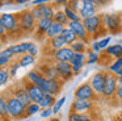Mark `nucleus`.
<instances>
[{
  "mask_svg": "<svg viewBox=\"0 0 122 121\" xmlns=\"http://www.w3.org/2000/svg\"><path fill=\"white\" fill-rule=\"evenodd\" d=\"M0 16H1V21L5 28V32L8 34V39H17L24 36L20 29L16 13H0Z\"/></svg>",
  "mask_w": 122,
  "mask_h": 121,
  "instance_id": "1",
  "label": "nucleus"
},
{
  "mask_svg": "<svg viewBox=\"0 0 122 121\" xmlns=\"http://www.w3.org/2000/svg\"><path fill=\"white\" fill-rule=\"evenodd\" d=\"M83 21V25H84L87 33L89 34V37H92L93 39L98 38L101 34H106V29L104 28L102 24V16L101 15H95L92 17L84 18Z\"/></svg>",
  "mask_w": 122,
  "mask_h": 121,
  "instance_id": "2",
  "label": "nucleus"
},
{
  "mask_svg": "<svg viewBox=\"0 0 122 121\" xmlns=\"http://www.w3.org/2000/svg\"><path fill=\"white\" fill-rule=\"evenodd\" d=\"M3 96L7 100V108H8V115L11 117V120H21V118H25V107L15 96H12L9 94L8 89L3 94Z\"/></svg>",
  "mask_w": 122,
  "mask_h": 121,
  "instance_id": "3",
  "label": "nucleus"
},
{
  "mask_svg": "<svg viewBox=\"0 0 122 121\" xmlns=\"http://www.w3.org/2000/svg\"><path fill=\"white\" fill-rule=\"evenodd\" d=\"M17 15V20H19V25L20 29H21L22 34H32L34 33L36 30V20L33 18L32 12H30V8L29 9H24V11H20Z\"/></svg>",
  "mask_w": 122,
  "mask_h": 121,
  "instance_id": "4",
  "label": "nucleus"
},
{
  "mask_svg": "<svg viewBox=\"0 0 122 121\" xmlns=\"http://www.w3.org/2000/svg\"><path fill=\"white\" fill-rule=\"evenodd\" d=\"M102 24L106 32L112 34H117L122 30L121 13H102Z\"/></svg>",
  "mask_w": 122,
  "mask_h": 121,
  "instance_id": "5",
  "label": "nucleus"
},
{
  "mask_svg": "<svg viewBox=\"0 0 122 121\" xmlns=\"http://www.w3.org/2000/svg\"><path fill=\"white\" fill-rule=\"evenodd\" d=\"M74 97L76 100H88V101H93V103L98 100V96L95 94L89 80L84 82V83L76 87V89L74 91Z\"/></svg>",
  "mask_w": 122,
  "mask_h": 121,
  "instance_id": "6",
  "label": "nucleus"
},
{
  "mask_svg": "<svg viewBox=\"0 0 122 121\" xmlns=\"http://www.w3.org/2000/svg\"><path fill=\"white\" fill-rule=\"evenodd\" d=\"M117 76L114 74L106 71V76H105V86H104V92H102V99L106 101H112L116 100V91H117Z\"/></svg>",
  "mask_w": 122,
  "mask_h": 121,
  "instance_id": "7",
  "label": "nucleus"
},
{
  "mask_svg": "<svg viewBox=\"0 0 122 121\" xmlns=\"http://www.w3.org/2000/svg\"><path fill=\"white\" fill-rule=\"evenodd\" d=\"M9 94L12 95V96H15L17 100H19L20 103H21L22 105H24L25 108L28 107V105L32 104V100H30L29 95H28L26 89H25L24 84L21 83V82H19V83H15L13 86L11 87V88H8Z\"/></svg>",
  "mask_w": 122,
  "mask_h": 121,
  "instance_id": "8",
  "label": "nucleus"
},
{
  "mask_svg": "<svg viewBox=\"0 0 122 121\" xmlns=\"http://www.w3.org/2000/svg\"><path fill=\"white\" fill-rule=\"evenodd\" d=\"M21 83L24 84V87H25V89H26L28 95H29V97H30V100H32V103H37V104H38V103H40L41 100L43 99V96H45V92H43L38 86L30 83V82L28 80L25 76L21 79Z\"/></svg>",
  "mask_w": 122,
  "mask_h": 121,
  "instance_id": "9",
  "label": "nucleus"
},
{
  "mask_svg": "<svg viewBox=\"0 0 122 121\" xmlns=\"http://www.w3.org/2000/svg\"><path fill=\"white\" fill-rule=\"evenodd\" d=\"M70 112H74V113H93L95 112V103L88 101V100L74 99V101L70 105Z\"/></svg>",
  "mask_w": 122,
  "mask_h": 121,
  "instance_id": "10",
  "label": "nucleus"
},
{
  "mask_svg": "<svg viewBox=\"0 0 122 121\" xmlns=\"http://www.w3.org/2000/svg\"><path fill=\"white\" fill-rule=\"evenodd\" d=\"M105 76H106V71H97L95 72L89 79V83L92 86L93 91L97 96H101L104 92V86H105Z\"/></svg>",
  "mask_w": 122,
  "mask_h": 121,
  "instance_id": "11",
  "label": "nucleus"
},
{
  "mask_svg": "<svg viewBox=\"0 0 122 121\" xmlns=\"http://www.w3.org/2000/svg\"><path fill=\"white\" fill-rule=\"evenodd\" d=\"M25 78H26L30 82V83L38 86L43 92H45V94H49V89H47V79L43 78V75L37 70V68H36V70L29 71V72L26 74V76H25Z\"/></svg>",
  "mask_w": 122,
  "mask_h": 121,
  "instance_id": "12",
  "label": "nucleus"
},
{
  "mask_svg": "<svg viewBox=\"0 0 122 121\" xmlns=\"http://www.w3.org/2000/svg\"><path fill=\"white\" fill-rule=\"evenodd\" d=\"M54 67H55L56 75L62 82H67L74 76L72 72V66L68 62H54Z\"/></svg>",
  "mask_w": 122,
  "mask_h": 121,
  "instance_id": "13",
  "label": "nucleus"
},
{
  "mask_svg": "<svg viewBox=\"0 0 122 121\" xmlns=\"http://www.w3.org/2000/svg\"><path fill=\"white\" fill-rule=\"evenodd\" d=\"M75 53L72 51V49L70 46H64L62 49L56 50V51H51L50 53V59L53 62H68L72 59Z\"/></svg>",
  "mask_w": 122,
  "mask_h": 121,
  "instance_id": "14",
  "label": "nucleus"
},
{
  "mask_svg": "<svg viewBox=\"0 0 122 121\" xmlns=\"http://www.w3.org/2000/svg\"><path fill=\"white\" fill-rule=\"evenodd\" d=\"M37 70L40 71L43 75V78L47 79V80H54V79H59L58 75H56L55 67H54V62L53 60H46L43 63H40L37 67Z\"/></svg>",
  "mask_w": 122,
  "mask_h": 121,
  "instance_id": "15",
  "label": "nucleus"
},
{
  "mask_svg": "<svg viewBox=\"0 0 122 121\" xmlns=\"http://www.w3.org/2000/svg\"><path fill=\"white\" fill-rule=\"evenodd\" d=\"M53 22H54L53 18H41L36 25V30H34L36 39H38V41L46 39V32L49 30V28Z\"/></svg>",
  "mask_w": 122,
  "mask_h": 121,
  "instance_id": "16",
  "label": "nucleus"
},
{
  "mask_svg": "<svg viewBox=\"0 0 122 121\" xmlns=\"http://www.w3.org/2000/svg\"><path fill=\"white\" fill-rule=\"evenodd\" d=\"M68 28L71 29L75 34H76V37H77L79 41H83V42H85V44H89L91 37H89V34L87 33V30H85L84 25H83V21L68 22Z\"/></svg>",
  "mask_w": 122,
  "mask_h": 121,
  "instance_id": "17",
  "label": "nucleus"
},
{
  "mask_svg": "<svg viewBox=\"0 0 122 121\" xmlns=\"http://www.w3.org/2000/svg\"><path fill=\"white\" fill-rule=\"evenodd\" d=\"M97 15L96 13V4L93 0H83L81 5H80V9H79V16L81 20L88 17H92V16Z\"/></svg>",
  "mask_w": 122,
  "mask_h": 121,
  "instance_id": "18",
  "label": "nucleus"
},
{
  "mask_svg": "<svg viewBox=\"0 0 122 121\" xmlns=\"http://www.w3.org/2000/svg\"><path fill=\"white\" fill-rule=\"evenodd\" d=\"M87 63V54H81V53H75L72 59L70 60V65L72 66V72L74 75H77V74L81 71L83 66Z\"/></svg>",
  "mask_w": 122,
  "mask_h": 121,
  "instance_id": "19",
  "label": "nucleus"
},
{
  "mask_svg": "<svg viewBox=\"0 0 122 121\" xmlns=\"http://www.w3.org/2000/svg\"><path fill=\"white\" fill-rule=\"evenodd\" d=\"M32 44L33 42H30V41H25V42H21V44L11 45V46H8V49L12 51V54H13L15 57H21V55H24V54H28Z\"/></svg>",
  "mask_w": 122,
  "mask_h": 121,
  "instance_id": "20",
  "label": "nucleus"
},
{
  "mask_svg": "<svg viewBox=\"0 0 122 121\" xmlns=\"http://www.w3.org/2000/svg\"><path fill=\"white\" fill-rule=\"evenodd\" d=\"M46 49L51 50V51H56V50L62 49V47L67 46L66 41L62 36H58V37H54V38H50V39H46ZM50 51V53H51Z\"/></svg>",
  "mask_w": 122,
  "mask_h": 121,
  "instance_id": "21",
  "label": "nucleus"
},
{
  "mask_svg": "<svg viewBox=\"0 0 122 121\" xmlns=\"http://www.w3.org/2000/svg\"><path fill=\"white\" fill-rule=\"evenodd\" d=\"M15 55L12 54V51L7 47V49L0 51V68H8L9 65L15 60Z\"/></svg>",
  "mask_w": 122,
  "mask_h": 121,
  "instance_id": "22",
  "label": "nucleus"
},
{
  "mask_svg": "<svg viewBox=\"0 0 122 121\" xmlns=\"http://www.w3.org/2000/svg\"><path fill=\"white\" fill-rule=\"evenodd\" d=\"M102 53L105 55H108V57L114 58V59L122 58V44H114L112 46H108Z\"/></svg>",
  "mask_w": 122,
  "mask_h": 121,
  "instance_id": "23",
  "label": "nucleus"
},
{
  "mask_svg": "<svg viewBox=\"0 0 122 121\" xmlns=\"http://www.w3.org/2000/svg\"><path fill=\"white\" fill-rule=\"evenodd\" d=\"M63 84H64V82H62L61 79L47 80V89H49V94L56 97V95H59V92L62 91V87H63Z\"/></svg>",
  "mask_w": 122,
  "mask_h": 121,
  "instance_id": "24",
  "label": "nucleus"
},
{
  "mask_svg": "<svg viewBox=\"0 0 122 121\" xmlns=\"http://www.w3.org/2000/svg\"><path fill=\"white\" fill-rule=\"evenodd\" d=\"M66 26H63L62 24H58V22H53L49 28V30L46 32V39H50V38H54V37H58V36H62V32Z\"/></svg>",
  "mask_w": 122,
  "mask_h": 121,
  "instance_id": "25",
  "label": "nucleus"
},
{
  "mask_svg": "<svg viewBox=\"0 0 122 121\" xmlns=\"http://www.w3.org/2000/svg\"><path fill=\"white\" fill-rule=\"evenodd\" d=\"M68 121H93L96 120L93 113H68Z\"/></svg>",
  "mask_w": 122,
  "mask_h": 121,
  "instance_id": "26",
  "label": "nucleus"
},
{
  "mask_svg": "<svg viewBox=\"0 0 122 121\" xmlns=\"http://www.w3.org/2000/svg\"><path fill=\"white\" fill-rule=\"evenodd\" d=\"M62 37L64 38V41H66L67 46H71L74 42L77 41V37L76 34L74 33V32L71 30V29L68 28V26H66V28L63 29V32H62Z\"/></svg>",
  "mask_w": 122,
  "mask_h": 121,
  "instance_id": "27",
  "label": "nucleus"
},
{
  "mask_svg": "<svg viewBox=\"0 0 122 121\" xmlns=\"http://www.w3.org/2000/svg\"><path fill=\"white\" fill-rule=\"evenodd\" d=\"M0 120L11 121V117L8 115V108H7V100L3 95H0Z\"/></svg>",
  "mask_w": 122,
  "mask_h": 121,
  "instance_id": "28",
  "label": "nucleus"
},
{
  "mask_svg": "<svg viewBox=\"0 0 122 121\" xmlns=\"http://www.w3.org/2000/svg\"><path fill=\"white\" fill-rule=\"evenodd\" d=\"M55 101H56L55 96H53V95H50V94H45L43 99L41 100L38 104H40L41 109H46V108H53V105L55 104Z\"/></svg>",
  "mask_w": 122,
  "mask_h": 121,
  "instance_id": "29",
  "label": "nucleus"
},
{
  "mask_svg": "<svg viewBox=\"0 0 122 121\" xmlns=\"http://www.w3.org/2000/svg\"><path fill=\"white\" fill-rule=\"evenodd\" d=\"M53 21L54 22H58V24H62L63 26H68V22H70L67 16H66V13L61 9L55 11V13H54V16H53Z\"/></svg>",
  "mask_w": 122,
  "mask_h": 121,
  "instance_id": "30",
  "label": "nucleus"
},
{
  "mask_svg": "<svg viewBox=\"0 0 122 121\" xmlns=\"http://www.w3.org/2000/svg\"><path fill=\"white\" fill-rule=\"evenodd\" d=\"M41 11V15H42V18H53L54 13H55V9H54V5L53 4H43L40 7Z\"/></svg>",
  "mask_w": 122,
  "mask_h": 121,
  "instance_id": "31",
  "label": "nucleus"
},
{
  "mask_svg": "<svg viewBox=\"0 0 122 121\" xmlns=\"http://www.w3.org/2000/svg\"><path fill=\"white\" fill-rule=\"evenodd\" d=\"M17 62H19L20 67H29V66L36 63V58L32 57L30 54H24L17 58Z\"/></svg>",
  "mask_w": 122,
  "mask_h": 121,
  "instance_id": "32",
  "label": "nucleus"
},
{
  "mask_svg": "<svg viewBox=\"0 0 122 121\" xmlns=\"http://www.w3.org/2000/svg\"><path fill=\"white\" fill-rule=\"evenodd\" d=\"M67 3H68V1H67ZM63 12L66 13V16H67V18H68L70 22H76V21H81V18H80L79 13H76V12H74L72 9H70L68 5H67V4L64 5Z\"/></svg>",
  "mask_w": 122,
  "mask_h": 121,
  "instance_id": "33",
  "label": "nucleus"
},
{
  "mask_svg": "<svg viewBox=\"0 0 122 121\" xmlns=\"http://www.w3.org/2000/svg\"><path fill=\"white\" fill-rule=\"evenodd\" d=\"M70 47L72 49V51H74V53H81V54H85L87 47H88V44H85V42L79 41V39H77V41L74 42Z\"/></svg>",
  "mask_w": 122,
  "mask_h": 121,
  "instance_id": "34",
  "label": "nucleus"
},
{
  "mask_svg": "<svg viewBox=\"0 0 122 121\" xmlns=\"http://www.w3.org/2000/svg\"><path fill=\"white\" fill-rule=\"evenodd\" d=\"M41 107L40 104H37V103H32L30 105H28L26 108H25V117H30V116L36 115V113L41 112Z\"/></svg>",
  "mask_w": 122,
  "mask_h": 121,
  "instance_id": "35",
  "label": "nucleus"
},
{
  "mask_svg": "<svg viewBox=\"0 0 122 121\" xmlns=\"http://www.w3.org/2000/svg\"><path fill=\"white\" fill-rule=\"evenodd\" d=\"M122 68V58H118V59H114L110 65L108 66V71L112 74H116L117 71H119Z\"/></svg>",
  "mask_w": 122,
  "mask_h": 121,
  "instance_id": "36",
  "label": "nucleus"
},
{
  "mask_svg": "<svg viewBox=\"0 0 122 121\" xmlns=\"http://www.w3.org/2000/svg\"><path fill=\"white\" fill-rule=\"evenodd\" d=\"M11 79L8 68H0V87L8 83V80Z\"/></svg>",
  "mask_w": 122,
  "mask_h": 121,
  "instance_id": "37",
  "label": "nucleus"
},
{
  "mask_svg": "<svg viewBox=\"0 0 122 121\" xmlns=\"http://www.w3.org/2000/svg\"><path fill=\"white\" fill-rule=\"evenodd\" d=\"M19 68H21V67H20V65H19V62H17V59H15L13 62L9 65V67H8V71H9V75H11V79H12V78H16Z\"/></svg>",
  "mask_w": 122,
  "mask_h": 121,
  "instance_id": "38",
  "label": "nucleus"
},
{
  "mask_svg": "<svg viewBox=\"0 0 122 121\" xmlns=\"http://www.w3.org/2000/svg\"><path fill=\"white\" fill-rule=\"evenodd\" d=\"M8 41V34L5 32V28H4L3 21H1V16H0V44H7Z\"/></svg>",
  "mask_w": 122,
  "mask_h": 121,
  "instance_id": "39",
  "label": "nucleus"
},
{
  "mask_svg": "<svg viewBox=\"0 0 122 121\" xmlns=\"http://www.w3.org/2000/svg\"><path fill=\"white\" fill-rule=\"evenodd\" d=\"M117 82H118V84H117V91H116V100L119 104H122V78L117 76Z\"/></svg>",
  "mask_w": 122,
  "mask_h": 121,
  "instance_id": "40",
  "label": "nucleus"
},
{
  "mask_svg": "<svg viewBox=\"0 0 122 121\" xmlns=\"http://www.w3.org/2000/svg\"><path fill=\"white\" fill-rule=\"evenodd\" d=\"M110 41H112V37H105V38H101L100 41H97V46H98V49H100L101 53H102L104 50L109 46Z\"/></svg>",
  "mask_w": 122,
  "mask_h": 121,
  "instance_id": "41",
  "label": "nucleus"
},
{
  "mask_svg": "<svg viewBox=\"0 0 122 121\" xmlns=\"http://www.w3.org/2000/svg\"><path fill=\"white\" fill-rule=\"evenodd\" d=\"M66 99H67V97H64V96H63V97H61V99H58V100L55 101V104L53 105V113H54V115H56V113H59V110L62 109V107H63V104L66 103Z\"/></svg>",
  "mask_w": 122,
  "mask_h": 121,
  "instance_id": "42",
  "label": "nucleus"
},
{
  "mask_svg": "<svg viewBox=\"0 0 122 121\" xmlns=\"http://www.w3.org/2000/svg\"><path fill=\"white\" fill-rule=\"evenodd\" d=\"M98 59H100V54L93 53V51L88 53V55H87V63L88 65H93V63L98 62Z\"/></svg>",
  "mask_w": 122,
  "mask_h": 121,
  "instance_id": "43",
  "label": "nucleus"
},
{
  "mask_svg": "<svg viewBox=\"0 0 122 121\" xmlns=\"http://www.w3.org/2000/svg\"><path fill=\"white\" fill-rule=\"evenodd\" d=\"M30 12H32V16H33V18L36 20V22H38V21L42 18L40 7H30Z\"/></svg>",
  "mask_w": 122,
  "mask_h": 121,
  "instance_id": "44",
  "label": "nucleus"
},
{
  "mask_svg": "<svg viewBox=\"0 0 122 121\" xmlns=\"http://www.w3.org/2000/svg\"><path fill=\"white\" fill-rule=\"evenodd\" d=\"M40 113H41V117H42V118H50L51 116L54 115V113H53V108H46V109H42Z\"/></svg>",
  "mask_w": 122,
  "mask_h": 121,
  "instance_id": "45",
  "label": "nucleus"
},
{
  "mask_svg": "<svg viewBox=\"0 0 122 121\" xmlns=\"http://www.w3.org/2000/svg\"><path fill=\"white\" fill-rule=\"evenodd\" d=\"M80 3L79 1H68L67 3V5H68V8L70 9H72L74 12H76V13H79V9H80Z\"/></svg>",
  "mask_w": 122,
  "mask_h": 121,
  "instance_id": "46",
  "label": "nucleus"
},
{
  "mask_svg": "<svg viewBox=\"0 0 122 121\" xmlns=\"http://www.w3.org/2000/svg\"><path fill=\"white\" fill-rule=\"evenodd\" d=\"M28 54H30L32 57H34V58L38 55V46L34 44V42L32 44V46H30V49H29V51H28Z\"/></svg>",
  "mask_w": 122,
  "mask_h": 121,
  "instance_id": "47",
  "label": "nucleus"
},
{
  "mask_svg": "<svg viewBox=\"0 0 122 121\" xmlns=\"http://www.w3.org/2000/svg\"><path fill=\"white\" fill-rule=\"evenodd\" d=\"M110 121H122V110H119V112L114 113V115L112 116Z\"/></svg>",
  "mask_w": 122,
  "mask_h": 121,
  "instance_id": "48",
  "label": "nucleus"
},
{
  "mask_svg": "<svg viewBox=\"0 0 122 121\" xmlns=\"http://www.w3.org/2000/svg\"><path fill=\"white\" fill-rule=\"evenodd\" d=\"M114 75H116V76H118V78H122V68H121L119 71H117V72L114 74Z\"/></svg>",
  "mask_w": 122,
  "mask_h": 121,
  "instance_id": "49",
  "label": "nucleus"
},
{
  "mask_svg": "<svg viewBox=\"0 0 122 121\" xmlns=\"http://www.w3.org/2000/svg\"><path fill=\"white\" fill-rule=\"evenodd\" d=\"M25 3H26L25 0H17V1H16V4H25Z\"/></svg>",
  "mask_w": 122,
  "mask_h": 121,
  "instance_id": "50",
  "label": "nucleus"
},
{
  "mask_svg": "<svg viewBox=\"0 0 122 121\" xmlns=\"http://www.w3.org/2000/svg\"><path fill=\"white\" fill-rule=\"evenodd\" d=\"M47 121H61V120H59L58 117H54V118H49Z\"/></svg>",
  "mask_w": 122,
  "mask_h": 121,
  "instance_id": "51",
  "label": "nucleus"
},
{
  "mask_svg": "<svg viewBox=\"0 0 122 121\" xmlns=\"http://www.w3.org/2000/svg\"><path fill=\"white\" fill-rule=\"evenodd\" d=\"M121 22H122V12H121Z\"/></svg>",
  "mask_w": 122,
  "mask_h": 121,
  "instance_id": "52",
  "label": "nucleus"
},
{
  "mask_svg": "<svg viewBox=\"0 0 122 121\" xmlns=\"http://www.w3.org/2000/svg\"><path fill=\"white\" fill-rule=\"evenodd\" d=\"M93 121H98V120H93Z\"/></svg>",
  "mask_w": 122,
  "mask_h": 121,
  "instance_id": "53",
  "label": "nucleus"
},
{
  "mask_svg": "<svg viewBox=\"0 0 122 121\" xmlns=\"http://www.w3.org/2000/svg\"><path fill=\"white\" fill-rule=\"evenodd\" d=\"M28 121H29V120H28Z\"/></svg>",
  "mask_w": 122,
  "mask_h": 121,
  "instance_id": "54",
  "label": "nucleus"
},
{
  "mask_svg": "<svg viewBox=\"0 0 122 121\" xmlns=\"http://www.w3.org/2000/svg\"><path fill=\"white\" fill-rule=\"evenodd\" d=\"M0 121H1V120H0Z\"/></svg>",
  "mask_w": 122,
  "mask_h": 121,
  "instance_id": "55",
  "label": "nucleus"
}]
</instances>
